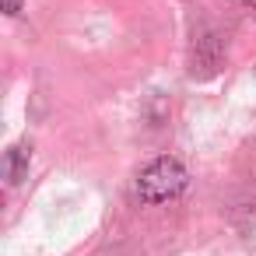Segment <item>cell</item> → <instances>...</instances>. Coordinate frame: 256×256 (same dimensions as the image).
<instances>
[{
	"label": "cell",
	"instance_id": "1",
	"mask_svg": "<svg viewBox=\"0 0 256 256\" xmlns=\"http://www.w3.org/2000/svg\"><path fill=\"white\" fill-rule=\"evenodd\" d=\"M186 182H190V176H186V168H182V162L179 158H154L148 168H140V176H137V196L144 200V204H168V200H176L182 190H186Z\"/></svg>",
	"mask_w": 256,
	"mask_h": 256
},
{
	"label": "cell",
	"instance_id": "2",
	"mask_svg": "<svg viewBox=\"0 0 256 256\" xmlns=\"http://www.w3.org/2000/svg\"><path fill=\"white\" fill-rule=\"evenodd\" d=\"M25 172H28V148H11L8 154H4V179L14 186V182H22L25 179Z\"/></svg>",
	"mask_w": 256,
	"mask_h": 256
},
{
	"label": "cell",
	"instance_id": "3",
	"mask_svg": "<svg viewBox=\"0 0 256 256\" xmlns=\"http://www.w3.org/2000/svg\"><path fill=\"white\" fill-rule=\"evenodd\" d=\"M4 14H8V18L22 14V0H4Z\"/></svg>",
	"mask_w": 256,
	"mask_h": 256
},
{
	"label": "cell",
	"instance_id": "4",
	"mask_svg": "<svg viewBox=\"0 0 256 256\" xmlns=\"http://www.w3.org/2000/svg\"><path fill=\"white\" fill-rule=\"evenodd\" d=\"M242 4H246V8H252V11H256V0H242Z\"/></svg>",
	"mask_w": 256,
	"mask_h": 256
}]
</instances>
